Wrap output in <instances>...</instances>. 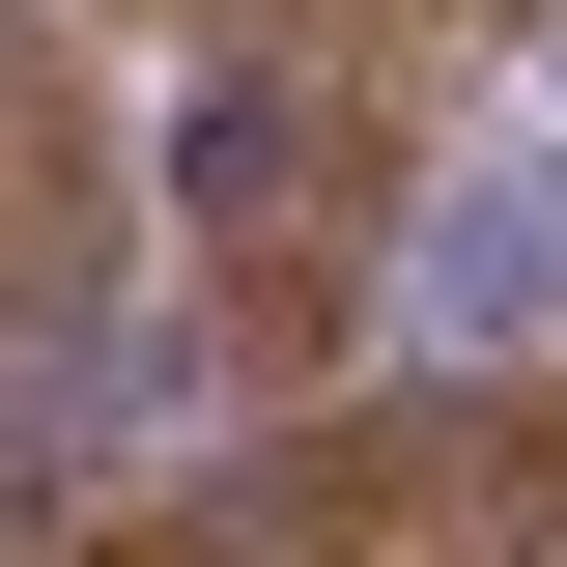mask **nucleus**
<instances>
[{"label":"nucleus","mask_w":567,"mask_h":567,"mask_svg":"<svg viewBox=\"0 0 567 567\" xmlns=\"http://www.w3.org/2000/svg\"><path fill=\"white\" fill-rule=\"evenodd\" d=\"M142 398V199H114V85L0 0V567L85 539V454Z\"/></svg>","instance_id":"f03ea898"},{"label":"nucleus","mask_w":567,"mask_h":567,"mask_svg":"<svg viewBox=\"0 0 567 567\" xmlns=\"http://www.w3.org/2000/svg\"><path fill=\"white\" fill-rule=\"evenodd\" d=\"M454 85L483 29L454 0H171V171H142V256L199 312V369H341L425 256V171H454Z\"/></svg>","instance_id":"f257e3e1"},{"label":"nucleus","mask_w":567,"mask_h":567,"mask_svg":"<svg viewBox=\"0 0 567 567\" xmlns=\"http://www.w3.org/2000/svg\"><path fill=\"white\" fill-rule=\"evenodd\" d=\"M142 29H171V0H142Z\"/></svg>","instance_id":"7ed1b4c3"}]
</instances>
